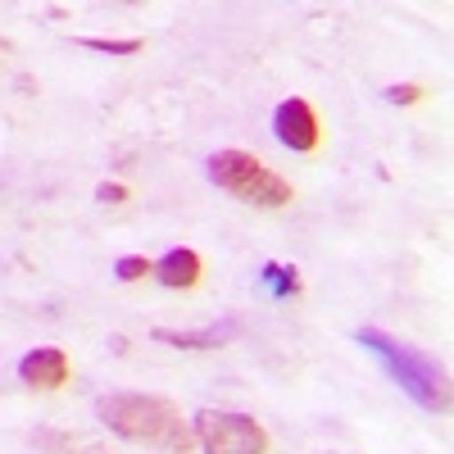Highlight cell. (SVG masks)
<instances>
[{"label": "cell", "mask_w": 454, "mask_h": 454, "mask_svg": "<svg viewBox=\"0 0 454 454\" xmlns=\"http://www.w3.org/2000/svg\"><path fill=\"white\" fill-rule=\"evenodd\" d=\"M237 332H241V323L227 318V323H214L205 332H168V327H155V340L177 346V350H214V346H223L227 336H237Z\"/></svg>", "instance_id": "ba28073f"}, {"label": "cell", "mask_w": 454, "mask_h": 454, "mask_svg": "<svg viewBox=\"0 0 454 454\" xmlns=\"http://www.w3.org/2000/svg\"><path fill=\"white\" fill-rule=\"evenodd\" d=\"M209 182L223 186V192H232L237 200H250L263 209H282L295 200L291 182L278 177L269 164H259L254 155H246V150H218L209 160Z\"/></svg>", "instance_id": "3957f363"}, {"label": "cell", "mask_w": 454, "mask_h": 454, "mask_svg": "<svg viewBox=\"0 0 454 454\" xmlns=\"http://www.w3.org/2000/svg\"><path fill=\"white\" fill-rule=\"evenodd\" d=\"M19 377L27 387H36V391H55V387L68 382V355L55 350V346H42V350H32V355L19 359Z\"/></svg>", "instance_id": "8992f818"}, {"label": "cell", "mask_w": 454, "mask_h": 454, "mask_svg": "<svg viewBox=\"0 0 454 454\" xmlns=\"http://www.w3.org/2000/svg\"><path fill=\"white\" fill-rule=\"evenodd\" d=\"M87 51H100V55H137L141 42H105V36H82Z\"/></svg>", "instance_id": "8fae6325"}, {"label": "cell", "mask_w": 454, "mask_h": 454, "mask_svg": "<svg viewBox=\"0 0 454 454\" xmlns=\"http://www.w3.org/2000/svg\"><path fill=\"white\" fill-rule=\"evenodd\" d=\"M196 445L205 454H269V432L246 413L227 409H200L196 413Z\"/></svg>", "instance_id": "277c9868"}, {"label": "cell", "mask_w": 454, "mask_h": 454, "mask_svg": "<svg viewBox=\"0 0 454 454\" xmlns=\"http://www.w3.org/2000/svg\"><path fill=\"white\" fill-rule=\"evenodd\" d=\"M355 340L387 368V377H391V382H395L413 404H419V409H427V413H450V372H445L441 359H432V355L419 350V346H409V340H395V336L382 332V327H359Z\"/></svg>", "instance_id": "7a4b0ae2"}, {"label": "cell", "mask_w": 454, "mask_h": 454, "mask_svg": "<svg viewBox=\"0 0 454 454\" xmlns=\"http://www.w3.org/2000/svg\"><path fill=\"white\" fill-rule=\"evenodd\" d=\"M273 132H278V141L286 145V150H314L318 145V114L309 109V100H300V96H291V100H282L278 105V114H273Z\"/></svg>", "instance_id": "5b68a950"}, {"label": "cell", "mask_w": 454, "mask_h": 454, "mask_svg": "<svg viewBox=\"0 0 454 454\" xmlns=\"http://www.w3.org/2000/svg\"><path fill=\"white\" fill-rule=\"evenodd\" d=\"M96 200H100V205H128L132 192H128L123 182H100V186H96Z\"/></svg>", "instance_id": "7c38bea8"}, {"label": "cell", "mask_w": 454, "mask_h": 454, "mask_svg": "<svg viewBox=\"0 0 454 454\" xmlns=\"http://www.w3.org/2000/svg\"><path fill=\"white\" fill-rule=\"evenodd\" d=\"M96 413L109 432H119L123 441L155 445L164 454H192L196 432L182 419V409L164 395H141V391H114L96 400Z\"/></svg>", "instance_id": "6da1fadb"}, {"label": "cell", "mask_w": 454, "mask_h": 454, "mask_svg": "<svg viewBox=\"0 0 454 454\" xmlns=\"http://www.w3.org/2000/svg\"><path fill=\"white\" fill-rule=\"evenodd\" d=\"M259 282L269 286L278 300H291V295H300V273H295V269H286V263H263Z\"/></svg>", "instance_id": "9c48e42d"}, {"label": "cell", "mask_w": 454, "mask_h": 454, "mask_svg": "<svg viewBox=\"0 0 454 454\" xmlns=\"http://www.w3.org/2000/svg\"><path fill=\"white\" fill-rule=\"evenodd\" d=\"M150 273H155V263H150L145 254H123L119 263H114V278H119V282H141Z\"/></svg>", "instance_id": "30bf717a"}, {"label": "cell", "mask_w": 454, "mask_h": 454, "mask_svg": "<svg viewBox=\"0 0 454 454\" xmlns=\"http://www.w3.org/2000/svg\"><path fill=\"white\" fill-rule=\"evenodd\" d=\"M387 100H391V105H413V100H423V87H419V82H400V87L387 91Z\"/></svg>", "instance_id": "4fadbf2b"}, {"label": "cell", "mask_w": 454, "mask_h": 454, "mask_svg": "<svg viewBox=\"0 0 454 454\" xmlns=\"http://www.w3.org/2000/svg\"><path fill=\"white\" fill-rule=\"evenodd\" d=\"M200 273H205L200 254H196V250H186V246L168 250V254H164V259L155 263V278H160L164 286H173V291H186V286H196V282H200Z\"/></svg>", "instance_id": "52a82bcc"}]
</instances>
